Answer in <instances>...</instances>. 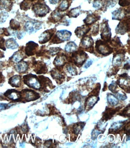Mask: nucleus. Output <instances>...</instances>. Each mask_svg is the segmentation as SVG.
I'll return each instance as SVG.
<instances>
[{
  "label": "nucleus",
  "mask_w": 130,
  "mask_h": 148,
  "mask_svg": "<svg viewBox=\"0 0 130 148\" xmlns=\"http://www.w3.org/2000/svg\"><path fill=\"white\" fill-rule=\"evenodd\" d=\"M104 5L102 0H95L93 3V6L97 9H100Z\"/></svg>",
  "instance_id": "cd10ccee"
},
{
  "label": "nucleus",
  "mask_w": 130,
  "mask_h": 148,
  "mask_svg": "<svg viewBox=\"0 0 130 148\" xmlns=\"http://www.w3.org/2000/svg\"><path fill=\"white\" fill-rule=\"evenodd\" d=\"M129 110V107H126L125 109H124L122 111V112L120 113V115L126 116H127V112Z\"/></svg>",
  "instance_id": "e433bc0d"
},
{
  "label": "nucleus",
  "mask_w": 130,
  "mask_h": 148,
  "mask_svg": "<svg viewBox=\"0 0 130 148\" xmlns=\"http://www.w3.org/2000/svg\"><path fill=\"white\" fill-rule=\"evenodd\" d=\"M28 66L25 62H20L15 66L16 71L20 73H23L28 69Z\"/></svg>",
  "instance_id": "5701e85b"
},
{
  "label": "nucleus",
  "mask_w": 130,
  "mask_h": 148,
  "mask_svg": "<svg viewBox=\"0 0 130 148\" xmlns=\"http://www.w3.org/2000/svg\"><path fill=\"white\" fill-rule=\"evenodd\" d=\"M66 63V56L63 54L56 56L54 61V64L57 67H61Z\"/></svg>",
  "instance_id": "4468645a"
},
{
  "label": "nucleus",
  "mask_w": 130,
  "mask_h": 148,
  "mask_svg": "<svg viewBox=\"0 0 130 148\" xmlns=\"http://www.w3.org/2000/svg\"><path fill=\"white\" fill-rule=\"evenodd\" d=\"M127 12L123 9H119L113 12L112 14L113 15L112 19L121 21L125 17Z\"/></svg>",
  "instance_id": "f8f14e48"
},
{
  "label": "nucleus",
  "mask_w": 130,
  "mask_h": 148,
  "mask_svg": "<svg viewBox=\"0 0 130 148\" xmlns=\"http://www.w3.org/2000/svg\"><path fill=\"white\" fill-rule=\"evenodd\" d=\"M93 61H92L91 60H90V61H88V62L84 66L85 68H88V67H90V66L91 65H92V63H93Z\"/></svg>",
  "instance_id": "4c0bfd02"
},
{
  "label": "nucleus",
  "mask_w": 130,
  "mask_h": 148,
  "mask_svg": "<svg viewBox=\"0 0 130 148\" xmlns=\"http://www.w3.org/2000/svg\"><path fill=\"white\" fill-rule=\"evenodd\" d=\"M99 23L96 24L93 27V30L92 32V35L93 36H96L99 34Z\"/></svg>",
  "instance_id": "2f4dec72"
},
{
  "label": "nucleus",
  "mask_w": 130,
  "mask_h": 148,
  "mask_svg": "<svg viewBox=\"0 0 130 148\" xmlns=\"http://www.w3.org/2000/svg\"><path fill=\"white\" fill-rule=\"evenodd\" d=\"M80 9L81 7H77L76 8H73L70 10L67 14V16L69 18H76L80 15Z\"/></svg>",
  "instance_id": "412c9836"
},
{
  "label": "nucleus",
  "mask_w": 130,
  "mask_h": 148,
  "mask_svg": "<svg viewBox=\"0 0 130 148\" xmlns=\"http://www.w3.org/2000/svg\"><path fill=\"white\" fill-rule=\"evenodd\" d=\"M38 45L33 41L28 42L26 47V53L28 56L32 55L33 51L37 47Z\"/></svg>",
  "instance_id": "2eb2a0df"
},
{
  "label": "nucleus",
  "mask_w": 130,
  "mask_h": 148,
  "mask_svg": "<svg viewBox=\"0 0 130 148\" xmlns=\"http://www.w3.org/2000/svg\"><path fill=\"white\" fill-rule=\"evenodd\" d=\"M107 99L109 103L112 106H116L118 103V99L114 95L112 94H109L108 95Z\"/></svg>",
  "instance_id": "393cba45"
},
{
  "label": "nucleus",
  "mask_w": 130,
  "mask_h": 148,
  "mask_svg": "<svg viewBox=\"0 0 130 148\" xmlns=\"http://www.w3.org/2000/svg\"><path fill=\"white\" fill-rule=\"evenodd\" d=\"M60 0H49L50 3L52 4H56L58 3Z\"/></svg>",
  "instance_id": "58836bf2"
},
{
  "label": "nucleus",
  "mask_w": 130,
  "mask_h": 148,
  "mask_svg": "<svg viewBox=\"0 0 130 148\" xmlns=\"http://www.w3.org/2000/svg\"><path fill=\"white\" fill-rule=\"evenodd\" d=\"M71 33L66 30L58 31L56 33L53 42L54 43L58 44L64 41H68L71 36Z\"/></svg>",
  "instance_id": "7ed1b4c3"
},
{
  "label": "nucleus",
  "mask_w": 130,
  "mask_h": 148,
  "mask_svg": "<svg viewBox=\"0 0 130 148\" xmlns=\"http://www.w3.org/2000/svg\"><path fill=\"white\" fill-rule=\"evenodd\" d=\"M67 69L69 74L72 75H75L77 74V71L76 68L71 65H67Z\"/></svg>",
  "instance_id": "c85d7f7f"
},
{
  "label": "nucleus",
  "mask_w": 130,
  "mask_h": 148,
  "mask_svg": "<svg viewBox=\"0 0 130 148\" xmlns=\"http://www.w3.org/2000/svg\"><path fill=\"white\" fill-rule=\"evenodd\" d=\"M64 15L61 14L57 10L53 12L51 14L52 18L55 22H57L63 17Z\"/></svg>",
  "instance_id": "b1692460"
},
{
  "label": "nucleus",
  "mask_w": 130,
  "mask_h": 148,
  "mask_svg": "<svg viewBox=\"0 0 130 148\" xmlns=\"http://www.w3.org/2000/svg\"><path fill=\"white\" fill-rule=\"evenodd\" d=\"M111 45L113 47H121L122 44L119 37H115L112 39L110 42Z\"/></svg>",
  "instance_id": "bb28decb"
},
{
  "label": "nucleus",
  "mask_w": 130,
  "mask_h": 148,
  "mask_svg": "<svg viewBox=\"0 0 130 148\" xmlns=\"http://www.w3.org/2000/svg\"><path fill=\"white\" fill-rule=\"evenodd\" d=\"M72 2V0H62L57 10L60 12H63L69 8Z\"/></svg>",
  "instance_id": "dca6fc26"
},
{
  "label": "nucleus",
  "mask_w": 130,
  "mask_h": 148,
  "mask_svg": "<svg viewBox=\"0 0 130 148\" xmlns=\"http://www.w3.org/2000/svg\"><path fill=\"white\" fill-rule=\"evenodd\" d=\"M6 46L8 49H17L19 46L15 39L10 38L7 40Z\"/></svg>",
  "instance_id": "a211bd4d"
},
{
  "label": "nucleus",
  "mask_w": 130,
  "mask_h": 148,
  "mask_svg": "<svg viewBox=\"0 0 130 148\" xmlns=\"http://www.w3.org/2000/svg\"><path fill=\"white\" fill-rule=\"evenodd\" d=\"M91 29V27L88 25H84L76 28L74 33L78 38H81L86 35Z\"/></svg>",
  "instance_id": "9b49d317"
},
{
  "label": "nucleus",
  "mask_w": 130,
  "mask_h": 148,
  "mask_svg": "<svg viewBox=\"0 0 130 148\" xmlns=\"http://www.w3.org/2000/svg\"><path fill=\"white\" fill-rule=\"evenodd\" d=\"M77 47V46L75 42L73 41H70L66 45L65 50L68 53H71L75 51Z\"/></svg>",
  "instance_id": "4be33fe9"
},
{
  "label": "nucleus",
  "mask_w": 130,
  "mask_h": 148,
  "mask_svg": "<svg viewBox=\"0 0 130 148\" xmlns=\"http://www.w3.org/2000/svg\"><path fill=\"white\" fill-rule=\"evenodd\" d=\"M5 95L9 99L13 100H17L20 97L19 93L15 90H9L6 92Z\"/></svg>",
  "instance_id": "f3484780"
},
{
  "label": "nucleus",
  "mask_w": 130,
  "mask_h": 148,
  "mask_svg": "<svg viewBox=\"0 0 130 148\" xmlns=\"http://www.w3.org/2000/svg\"><path fill=\"white\" fill-rule=\"evenodd\" d=\"M88 57V55L82 50L74 51L72 55V61L78 67L82 66Z\"/></svg>",
  "instance_id": "f03ea898"
},
{
  "label": "nucleus",
  "mask_w": 130,
  "mask_h": 148,
  "mask_svg": "<svg viewBox=\"0 0 130 148\" xmlns=\"http://www.w3.org/2000/svg\"><path fill=\"white\" fill-rule=\"evenodd\" d=\"M101 37L106 42L110 41L112 33L108 23V21L103 20L101 25Z\"/></svg>",
  "instance_id": "20e7f679"
},
{
  "label": "nucleus",
  "mask_w": 130,
  "mask_h": 148,
  "mask_svg": "<svg viewBox=\"0 0 130 148\" xmlns=\"http://www.w3.org/2000/svg\"><path fill=\"white\" fill-rule=\"evenodd\" d=\"M94 40L91 36H86L82 38L80 43L81 48L86 50L90 53L94 52Z\"/></svg>",
  "instance_id": "423d86ee"
},
{
  "label": "nucleus",
  "mask_w": 130,
  "mask_h": 148,
  "mask_svg": "<svg viewBox=\"0 0 130 148\" xmlns=\"http://www.w3.org/2000/svg\"><path fill=\"white\" fill-rule=\"evenodd\" d=\"M129 29L130 18H129L119 23L116 29V34L123 35L129 31Z\"/></svg>",
  "instance_id": "0eeeda50"
},
{
  "label": "nucleus",
  "mask_w": 130,
  "mask_h": 148,
  "mask_svg": "<svg viewBox=\"0 0 130 148\" xmlns=\"http://www.w3.org/2000/svg\"><path fill=\"white\" fill-rule=\"evenodd\" d=\"M117 108L116 109H113L109 108L107 109L106 110L105 112V114H103V118L104 119L106 120V119H110L113 115L115 114L116 112L118 110Z\"/></svg>",
  "instance_id": "6ab92c4d"
},
{
  "label": "nucleus",
  "mask_w": 130,
  "mask_h": 148,
  "mask_svg": "<svg viewBox=\"0 0 130 148\" xmlns=\"http://www.w3.org/2000/svg\"><path fill=\"white\" fill-rule=\"evenodd\" d=\"M7 16H8L7 14L6 13L3 12V14L1 15V18H0V23L2 22L3 23L5 22L6 19L7 18Z\"/></svg>",
  "instance_id": "c9c22d12"
},
{
  "label": "nucleus",
  "mask_w": 130,
  "mask_h": 148,
  "mask_svg": "<svg viewBox=\"0 0 130 148\" xmlns=\"http://www.w3.org/2000/svg\"><path fill=\"white\" fill-rule=\"evenodd\" d=\"M100 16L91 13L88 14L83 21L85 24L89 25L97 22V21L100 20Z\"/></svg>",
  "instance_id": "ddd939ff"
},
{
  "label": "nucleus",
  "mask_w": 130,
  "mask_h": 148,
  "mask_svg": "<svg viewBox=\"0 0 130 148\" xmlns=\"http://www.w3.org/2000/svg\"><path fill=\"white\" fill-rule=\"evenodd\" d=\"M55 29H50L42 33L39 37V42L41 44H44L48 42L54 35Z\"/></svg>",
  "instance_id": "9d476101"
},
{
  "label": "nucleus",
  "mask_w": 130,
  "mask_h": 148,
  "mask_svg": "<svg viewBox=\"0 0 130 148\" xmlns=\"http://www.w3.org/2000/svg\"><path fill=\"white\" fill-rule=\"evenodd\" d=\"M25 28L27 32L29 34L36 32L41 28V25L39 22L29 21L26 23Z\"/></svg>",
  "instance_id": "1a4fd4ad"
},
{
  "label": "nucleus",
  "mask_w": 130,
  "mask_h": 148,
  "mask_svg": "<svg viewBox=\"0 0 130 148\" xmlns=\"http://www.w3.org/2000/svg\"><path fill=\"white\" fill-rule=\"evenodd\" d=\"M22 55L19 53H15L13 56V60L14 62H19L22 60Z\"/></svg>",
  "instance_id": "7c9ffc66"
},
{
  "label": "nucleus",
  "mask_w": 130,
  "mask_h": 148,
  "mask_svg": "<svg viewBox=\"0 0 130 148\" xmlns=\"http://www.w3.org/2000/svg\"><path fill=\"white\" fill-rule=\"evenodd\" d=\"M129 63L125 64V66H124V68L125 69L128 70L129 69Z\"/></svg>",
  "instance_id": "ea45409f"
},
{
  "label": "nucleus",
  "mask_w": 130,
  "mask_h": 148,
  "mask_svg": "<svg viewBox=\"0 0 130 148\" xmlns=\"http://www.w3.org/2000/svg\"><path fill=\"white\" fill-rule=\"evenodd\" d=\"M20 82V77L16 75L12 77L9 79V84L12 86L19 87Z\"/></svg>",
  "instance_id": "aec40b11"
},
{
  "label": "nucleus",
  "mask_w": 130,
  "mask_h": 148,
  "mask_svg": "<svg viewBox=\"0 0 130 148\" xmlns=\"http://www.w3.org/2000/svg\"><path fill=\"white\" fill-rule=\"evenodd\" d=\"M95 48L98 53L103 56H107L113 51V48L105 41L97 40L96 42Z\"/></svg>",
  "instance_id": "f257e3e1"
},
{
  "label": "nucleus",
  "mask_w": 130,
  "mask_h": 148,
  "mask_svg": "<svg viewBox=\"0 0 130 148\" xmlns=\"http://www.w3.org/2000/svg\"><path fill=\"white\" fill-rule=\"evenodd\" d=\"M51 75L52 77H54V79H57V80H60L65 78V77L63 75L60 74L59 72L56 70L54 69V70L52 71Z\"/></svg>",
  "instance_id": "a878e982"
},
{
  "label": "nucleus",
  "mask_w": 130,
  "mask_h": 148,
  "mask_svg": "<svg viewBox=\"0 0 130 148\" xmlns=\"http://www.w3.org/2000/svg\"><path fill=\"white\" fill-rule=\"evenodd\" d=\"M130 2V0H119V4L121 6L125 7L129 5Z\"/></svg>",
  "instance_id": "f704fd0d"
},
{
  "label": "nucleus",
  "mask_w": 130,
  "mask_h": 148,
  "mask_svg": "<svg viewBox=\"0 0 130 148\" xmlns=\"http://www.w3.org/2000/svg\"><path fill=\"white\" fill-rule=\"evenodd\" d=\"M61 49L60 48H50V49L49 50V54L52 56L55 55V54L59 53Z\"/></svg>",
  "instance_id": "72a5a7b5"
},
{
  "label": "nucleus",
  "mask_w": 130,
  "mask_h": 148,
  "mask_svg": "<svg viewBox=\"0 0 130 148\" xmlns=\"http://www.w3.org/2000/svg\"><path fill=\"white\" fill-rule=\"evenodd\" d=\"M34 11L35 14L39 16H44L49 12L50 9L46 5L39 3L33 7Z\"/></svg>",
  "instance_id": "6e6552de"
},
{
  "label": "nucleus",
  "mask_w": 130,
  "mask_h": 148,
  "mask_svg": "<svg viewBox=\"0 0 130 148\" xmlns=\"http://www.w3.org/2000/svg\"><path fill=\"white\" fill-rule=\"evenodd\" d=\"M25 84L29 87L35 89H38L40 87V84L36 76L29 74L24 77Z\"/></svg>",
  "instance_id": "39448f33"
},
{
  "label": "nucleus",
  "mask_w": 130,
  "mask_h": 148,
  "mask_svg": "<svg viewBox=\"0 0 130 148\" xmlns=\"http://www.w3.org/2000/svg\"><path fill=\"white\" fill-rule=\"evenodd\" d=\"M117 0H106L105 6L106 8H113L116 5Z\"/></svg>",
  "instance_id": "c756f323"
},
{
  "label": "nucleus",
  "mask_w": 130,
  "mask_h": 148,
  "mask_svg": "<svg viewBox=\"0 0 130 148\" xmlns=\"http://www.w3.org/2000/svg\"><path fill=\"white\" fill-rule=\"evenodd\" d=\"M9 5V1L7 0H1L0 1V9H6Z\"/></svg>",
  "instance_id": "473e14b6"
}]
</instances>
